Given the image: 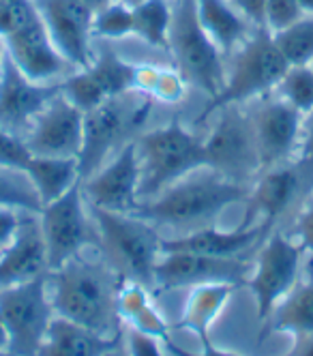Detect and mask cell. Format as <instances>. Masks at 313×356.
<instances>
[{
  "label": "cell",
  "instance_id": "obj_1",
  "mask_svg": "<svg viewBox=\"0 0 313 356\" xmlns=\"http://www.w3.org/2000/svg\"><path fill=\"white\" fill-rule=\"evenodd\" d=\"M120 277L108 262L86 260L84 253L47 273V290L56 316L86 326L99 335H120L116 290Z\"/></svg>",
  "mask_w": 313,
  "mask_h": 356
},
{
  "label": "cell",
  "instance_id": "obj_2",
  "mask_svg": "<svg viewBox=\"0 0 313 356\" xmlns=\"http://www.w3.org/2000/svg\"><path fill=\"white\" fill-rule=\"evenodd\" d=\"M249 197L247 185L227 181L211 168H200L189 176L180 178L163 193L152 200L140 202L138 215L154 225H170L180 230L195 232L202 227L215 225L217 217L232 204ZM185 232V234H187Z\"/></svg>",
  "mask_w": 313,
  "mask_h": 356
},
{
  "label": "cell",
  "instance_id": "obj_3",
  "mask_svg": "<svg viewBox=\"0 0 313 356\" xmlns=\"http://www.w3.org/2000/svg\"><path fill=\"white\" fill-rule=\"evenodd\" d=\"M90 209L99 234V249L108 266L127 282H138L148 290L154 288V273L163 251V238L154 223L125 213Z\"/></svg>",
  "mask_w": 313,
  "mask_h": 356
},
{
  "label": "cell",
  "instance_id": "obj_4",
  "mask_svg": "<svg viewBox=\"0 0 313 356\" xmlns=\"http://www.w3.org/2000/svg\"><path fill=\"white\" fill-rule=\"evenodd\" d=\"M152 112V101L136 90L103 101L84 114V138L77 155L80 181L93 176L106 165L116 152L136 140Z\"/></svg>",
  "mask_w": 313,
  "mask_h": 356
},
{
  "label": "cell",
  "instance_id": "obj_5",
  "mask_svg": "<svg viewBox=\"0 0 313 356\" xmlns=\"http://www.w3.org/2000/svg\"><path fill=\"white\" fill-rule=\"evenodd\" d=\"M140 163V202L152 200L180 178L206 168L202 140L187 127L170 122L136 138Z\"/></svg>",
  "mask_w": 313,
  "mask_h": 356
},
{
  "label": "cell",
  "instance_id": "obj_6",
  "mask_svg": "<svg viewBox=\"0 0 313 356\" xmlns=\"http://www.w3.org/2000/svg\"><path fill=\"white\" fill-rule=\"evenodd\" d=\"M230 73H225V84L221 92L208 99V106L200 114V122L211 118L217 110L225 106H241L275 92L279 80L283 78L288 63L277 49L273 35L266 29H255L247 43L232 54Z\"/></svg>",
  "mask_w": 313,
  "mask_h": 356
},
{
  "label": "cell",
  "instance_id": "obj_7",
  "mask_svg": "<svg viewBox=\"0 0 313 356\" xmlns=\"http://www.w3.org/2000/svg\"><path fill=\"white\" fill-rule=\"evenodd\" d=\"M168 49L174 56L176 71L187 84L204 90L208 99L221 92L227 69L219 47L202 29L195 0H176Z\"/></svg>",
  "mask_w": 313,
  "mask_h": 356
},
{
  "label": "cell",
  "instance_id": "obj_8",
  "mask_svg": "<svg viewBox=\"0 0 313 356\" xmlns=\"http://www.w3.org/2000/svg\"><path fill=\"white\" fill-rule=\"evenodd\" d=\"M217 122L202 140L206 168L225 176L227 181L247 185L259 174V157L251 114L243 106H225L215 112Z\"/></svg>",
  "mask_w": 313,
  "mask_h": 356
},
{
  "label": "cell",
  "instance_id": "obj_9",
  "mask_svg": "<svg viewBox=\"0 0 313 356\" xmlns=\"http://www.w3.org/2000/svg\"><path fill=\"white\" fill-rule=\"evenodd\" d=\"M39 225L47 253V273L61 268L88 247H99L97 225L93 221L88 202L84 200L82 183L45 204L39 211Z\"/></svg>",
  "mask_w": 313,
  "mask_h": 356
},
{
  "label": "cell",
  "instance_id": "obj_10",
  "mask_svg": "<svg viewBox=\"0 0 313 356\" xmlns=\"http://www.w3.org/2000/svg\"><path fill=\"white\" fill-rule=\"evenodd\" d=\"M56 312L47 290V273L11 288H0V318L13 356H37Z\"/></svg>",
  "mask_w": 313,
  "mask_h": 356
},
{
  "label": "cell",
  "instance_id": "obj_11",
  "mask_svg": "<svg viewBox=\"0 0 313 356\" xmlns=\"http://www.w3.org/2000/svg\"><path fill=\"white\" fill-rule=\"evenodd\" d=\"M305 249L296 238L275 232L266 238L255 260L247 288L253 292L257 320L266 322L277 305L292 292L298 279V268Z\"/></svg>",
  "mask_w": 313,
  "mask_h": 356
},
{
  "label": "cell",
  "instance_id": "obj_12",
  "mask_svg": "<svg viewBox=\"0 0 313 356\" xmlns=\"http://www.w3.org/2000/svg\"><path fill=\"white\" fill-rule=\"evenodd\" d=\"M43 26L73 69H86L95 56V13L82 0H33Z\"/></svg>",
  "mask_w": 313,
  "mask_h": 356
},
{
  "label": "cell",
  "instance_id": "obj_13",
  "mask_svg": "<svg viewBox=\"0 0 313 356\" xmlns=\"http://www.w3.org/2000/svg\"><path fill=\"white\" fill-rule=\"evenodd\" d=\"M88 207L131 215L140 207V163L136 140L127 142L116 155L82 181Z\"/></svg>",
  "mask_w": 313,
  "mask_h": 356
},
{
  "label": "cell",
  "instance_id": "obj_14",
  "mask_svg": "<svg viewBox=\"0 0 313 356\" xmlns=\"http://www.w3.org/2000/svg\"><path fill=\"white\" fill-rule=\"evenodd\" d=\"M84 138V112L58 92L35 116L24 134V142L33 157L77 159Z\"/></svg>",
  "mask_w": 313,
  "mask_h": 356
},
{
  "label": "cell",
  "instance_id": "obj_15",
  "mask_svg": "<svg viewBox=\"0 0 313 356\" xmlns=\"http://www.w3.org/2000/svg\"><path fill=\"white\" fill-rule=\"evenodd\" d=\"M259 172L285 165L298 152L303 114L288 106L275 92L264 95L262 104L251 112Z\"/></svg>",
  "mask_w": 313,
  "mask_h": 356
},
{
  "label": "cell",
  "instance_id": "obj_16",
  "mask_svg": "<svg viewBox=\"0 0 313 356\" xmlns=\"http://www.w3.org/2000/svg\"><path fill=\"white\" fill-rule=\"evenodd\" d=\"M37 9V7H35ZM5 49L13 65L37 84L63 82L75 69L63 58V54L51 43L39 13L19 26L15 33L5 37Z\"/></svg>",
  "mask_w": 313,
  "mask_h": 356
},
{
  "label": "cell",
  "instance_id": "obj_17",
  "mask_svg": "<svg viewBox=\"0 0 313 356\" xmlns=\"http://www.w3.org/2000/svg\"><path fill=\"white\" fill-rule=\"evenodd\" d=\"M247 262L236 258H215L200 253H163L154 273V288L178 290L204 284H234L239 286L247 277Z\"/></svg>",
  "mask_w": 313,
  "mask_h": 356
},
{
  "label": "cell",
  "instance_id": "obj_18",
  "mask_svg": "<svg viewBox=\"0 0 313 356\" xmlns=\"http://www.w3.org/2000/svg\"><path fill=\"white\" fill-rule=\"evenodd\" d=\"M61 92V82L37 84L13 65L9 54L0 65V127L24 138L35 116Z\"/></svg>",
  "mask_w": 313,
  "mask_h": 356
},
{
  "label": "cell",
  "instance_id": "obj_19",
  "mask_svg": "<svg viewBox=\"0 0 313 356\" xmlns=\"http://www.w3.org/2000/svg\"><path fill=\"white\" fill-rule=\"evenodd\" d=\"M47 273L39 213H22L13 241L0 251V288H11Z\"/></svg>",
  "mask_w": 313,
  "mask_h": 356
},
{
  "label": "cell",
  "instance_id": "obj_20",
  "mask_svg": "<svg viewBox=\"0 0 313 356\" xmlns=\"http://www.w3.org/2000/svg\"><path fill=\"white\" fill-rule=\"evenodd\" d=\"M271 225L273 223L264 219L259 223L245 221L241 227H236V230H232V232L219 230L215 225H208L195 232L180 234L176 238H163L161 251L163 253H174V251L200 253V256H215V258H236L262 238Z\"/></svg>",
  "mask_w": 313,
  "mask_h": 356
},
{
  "label": "cell",
  "instance_id": "obj_21",
  "mask_svg": "<svg viewBox=\"0 0 313 356\" xmlns=\"http://www.w3.org/2000/svg\"><path fill=\"white\" fill-rule=\"evenodd\" d=\"M122 341V335L106 337L95 330L54 316L37 356H106Z\"/></svg>",
  "mask_w": 313,
  "mask_h": 356
},
{
  "label": "cell",
  "instance_id": "obj_22",
  "mask_svg": "<svg viewBox=\"0 0 313 356\" xmlns=\"http://www.w3.org/2000/svg\"><path fill=\"white\" fill-rule=\"evenodd\" d=\"M198 19L219 52L232 56L255 33L253 24L227 0H195Z\"/></svg>",
  "mask_w": 313,
  "mask_h": 356
},
{
  "label": "cell",
  "instance_id": "obj_23",
  "mask_svg": "<svg viewBox=\"0 0 313 356\" xmlns=\"http://www.w3.org/2000/svg\"><path fill=\"white\" fill-rule=\"evenodd\" d=\"M300 191V172L292 163L262 170L255 176L251 189L253 211L262 215L264 221L275 223L288 211Z\"/></svg>",
  "mask_w": 313,
  "mask_h": 356
},
{
  "label": "cell",
  "instance_id": "obj_24",
  "mask_svg": "<svg viewBox=\"0 0 313 356\" xmlns=\"http://www.w3.org/2000/svg\"><path fill=\"white\" fill-rule=\"evenodd\" d=\"M116 312L120 322H127L134 330L156 339H170V324L156 312L150 298V290L138 282L120 279L116 290Z\"/></svg>",
  "mask_w": 313,
  "mask_h": 356
},
{
  "label": "cell",
  "instance_id": "obj_25",
  "mask_svg": "<svg viewBox=\"0 0 313 356\" xmlns=\"http://www.w3.org/2000/svg\"><path fill=\"white\" fill-rule=\"evenodd\" d=\"M239 286L234 284H204L195 286L185 302L182 318L178 322L180 328L191 330V333L202 341H211V328L221 316L227 300L232 298L234 290Z\"/></svg>",
  "mask_w": 313,
  "mask_h": 356
},
{
  "label": "cell",
  "instance_id": "obj_26",
  "mask_svg": "<svg viewBox=\"0 0 313 356\" xmlns=\"http://www.w3.org/2000/svg\"><path fill=\"white\" fill-rule=\"evenodd\" d=\"M24 174L29 176L33 189L37 191L41 209L65 195L77 183H82L77 159L67 157H31Z\"/></svg>",
  "mask_w": 313,
  "mask_h": 356
},
{
  "label": "cell",
  "instance_id": "obj_27",
  "mask_svg": "<svg viewBox=\"0 0 313 356\" xmlns=\"http://www.w3.org/2000/svg\"><path fill=\"white\" fill-rule=\"evenodd\" d=\"M271 333H290L300 337L313 333V279L294 286L266 320Z\"/></svg>",
  "mask_w": 313,
  "mask_h": 356
},
{
  "label": "cell",
  "instance_id": "obj_28",
  "mask_svg": "<svg viewBox=\"0 0 313 356\" xmlns=\"http://www.w3.org/2000/svg\"><path fill=\"white\" fill-rule=\"evenodd\" d=\"M86 71L106 99H112V97H118V95L134 90L136 65L122 60L108 45L97 49L95 56H93V63L86 67Z\"/></svg>",
  "mask_w": 313,
  "mask_h": 356
},
{
  "label": "cell",
  "instance_id": "obj_29",
  "mask_svg": "<svg viewBox=\"0 0 313 356\" xmlns=\"http://www.w3.org/2000/svg\"><path fill=\"white\" fill-rule=\"evenodd\" d=\"M134 90L161 104H178L187 92V82L176 69H163L152 65H136Z\"/></svg>",
  "mask_w": 313,
  "mask_h": 356
},
{
  "label": "cell",
  "instance_id": "obj_30",
  "mask_svg": "<svg viewBox=\"0 0 313 356\" xmlns=\"http://www.w3.org/2000/svg\"><path fill=\"white\" fill-rule=\"evenodd\" d=\"M172 13L168 0H144L134 7V35L152 47L168 49Z\"/></svg>",
  "mask_w": 313,
  "mask_h": 356
},
{
  "label": "cell",
  "instance_id": "obj_31",
  "mask_svg": "<svg viewBox=\"0 0 313 356\" xmlns=\"http://www.w3.org/2000/svg\"><path fill=\"white\" fill-rule=\"evenodd\" d=\"M271 35L288 67L313 63V15L305 13L288 29Z\"/></svg>",
  "mask_w": 313,
  "mask_h": 356
},
{
  "label": "cell",
  "instance_id": "obj_32",
  "mask_svg": "<svg viewBox=\"0 0 313 356\" xmlns=\"http://www.w3.org/2000/svg\"><path fill=\"white\" fill-rule=\"evenodd\" d=\"M0 209H15L24 213L41 211L39 195L22 170L0 165Z\"/></svg>",
  "mask_w": 313,
  "mask_h": 356
},
{
  "label": "cell",
  "instance_id": "obj_33",
  "mask_svg": "<svg viewBox=\"0 0 313 356\" xmlns=\"http://www.w3.org/2000/svg\"><path fill=\"white\" fill-rule=\"evenodd\" d=\"M275 95L281 97L285 104L292 106L303 116L313 110V69L311 65H294L288 67L279 80Z\"/></svg>",
  "mask_w": 313,
  "mask_h": 356
},
{
  "label": "cell",
  "instance_id": "obj_34",
  "mask_svg": "<svg viewBox=\"0 0 313 356\" xmlns=\"http://www.w3.org/2000/svg\"><path fill=\"white\" fill-rule=\"evenodd\" d=\"M93 33L95 39H103V41L125 39L129 35H134V9L114 0L112 5L95 13Z\"/></svg>",
  "mask_w": 313,
  "mask_h": 356
},
{
  "label": "cell",
  "instance_id": "obj_35",
  "mask_svg": "<svg viewBox=\"0 0 313 356\" xmlns=\"http://www.w3.org/2000/svg\"><path fill=\"white\" fill-rule=\"evenodd\" d=\"M303 9L296 0H264V29L279 33L303 17Z\"/></svg>",
  "mask_w": 313,
  "mask_h": 356
},
{
  "label": "cell",
  "instance_id": "obj_36",
  "mask_svg": "<svg viewBox=\"0 0 313 356\" xmlns=\"http://www.w3.org/2000/svg\"><path fill=\"white\" fill-rule=\"evenodd\" d=\"M31 157L33 155H31L29 146H26L24 138L0 127V165L24 172V168L31 161Z\"/></svg>",
  "mask_w": 313,
  "mask_h": 356
},
{
  "label": "cell",
  "instance_id": "obj_37",
  "mask_svg": "<svg viewBox=\"0 0 313 356\" xmlns=\"http://www.w3.org/2000/svg\"><path fill=\"white\" fill-rule=\"evenodd\" d=\"M125 352L127 356H163L161 352V339L144 335L140 330L129 328V333L125 337Z\"/></svg>",
  "mask_w": 313,
  "mask_h": 356
},
{
  "label": "cell",
  "instance_id": "obj_38",
  "mask_svg": "<svg viewBox=\"0 0 313 356\" xmlns=\"http://www.w3.org/2000/svg\"><path fill=\"white\" fill-rule=\"evenodd\" d=\"M296 241L300 243V247L305 251L313 253V200L303 209V213L296 219Z\"/></svg>",
  "mask_w": 313,
  "mask_h": 356
},
{
  "label": "cell",
  "instance_id": "obj_39",
  "mask_svg": "<svg viewBox=\"0 0 313 356\" xmlns=\"http://www.w3.org/2000/svg\"><path fill=\"white\" fill-rule=\"evenodd\" d=\"M298 163L313 168V110L303 116V131L298 144Z\"/></svg>",
  "mask_w": 313,
  "mask_h": 356
},
{
  "label": "cell",
  "instance_id": "obj_40",
  "mask_svg": "<svg viewBox=\"0 0 313 356\" xmlns=\"http://www.w3.org/2000/svg\"><path fill=\"white\" fill-rule=\"evenodd\" d=\"M24 211H15V209H0V251H3L15 236L17 225L22 219Z\"/></svg>",
  "mask_w": 313,
  "mask_h": 356
},
{
  "label": "cell",
  "instance_id": "obj_41",
  "mask_svg": "<svg viewBox=\"0 0 313 356\" xmlns=\"http://www.w3.org/2000/svg\"><path fill=\"white\" fill-rule=\"evenodd\" d=\"M236 7L255 29H264V0H227Z\"/></svg>",
  "mask_w": 313,
  "mask_h": 356
},
{
  "label": "cell",
  "instance_id": "obj_42",
  "mask_svg": "<svg viewBox=\"0 0 313 356\" xmlns=\"http://www.w3.org/2000/svg\"><path fill=\"white\" fill-rule=\"evenodd\" d=\"M163 343H166V348H168V352H170L172 356H239V354L227 352V350H219V348L213 346L211 341L202 343V352H189V350H185V348L176 346L172 339H166Z\"/></svg>",
  "mask_w": 313,
  "mask_h": 356
},
{
  "label": "cell",
  "instance_id": "obj_43",
  "mask_svg": "<svg viewBox=\"0 0 313 356\" xmlns=\"http://www.w3.org/2000/svg\"><path fill=\"white\" fill-rule=\"evenodd\" d=\"M290 356H313V333L294 337V348Z\"/></svg>",
  "mask_w": 313,
  "mask_h": 356
},
{
  "label": "cell",
  "instance_id": "obj_44",
  "mask_svg": "<svg viewBox=\"0 0 313 356\" xmlns=\"http://www.w3.org/2000/svg\"><path fill=\"white\" fill-rule=\"evenodd\" d=\"M82 3H84L93 13H97V11H101V9H106L108 5H112L114 0H82Z\"/></svg>",
  "mask_w": 313,
  "mask_h": 356
},
{
  "label": "cell",
  "instance_id": "obj_45",
  "mask_svg": "<svg viewBox=\"0 0 313 356\" xmlns=\"http://www.w3.org/2000/svg\"><path fill=\"white\" fill-rule=\"evenodd\" d=\"M0 350H9V335H7L3 318H0Z\"/></svg>",
  "mask_w": 313,
  "mask_h": 356
},
{
  "label": "cell",
  "instance_id": "obj_46",
  "mask_svg": "<svg viewBox=\"0 0 313 356\" xmlns=\"http://www.w3.org/2000/svg\"><path fill=\"white\" fill-rule=\"evenodd\" d=\"M296 3L300 5L303 13H309V15H313V0H296Z\"/></svg>",
  "mask_w": 313,
  "mask_h": 356
},
{
  "label": "cell",
  "instance_id": "obj_47",
  "mask_svg": "<svg viewBox=\"0 0 313 356\" xmlns=\"http://www.w3.org/2000/svg\"><path fill=\"white\" fill-rule=\"evenodd\" d=\"M106 356H127V352H125V346H122V341L112 350V352H108Z\"/></svg>",
  "mask_w": 313,
  "mask_h": 356
},
{
  "label": "cell",
  "instance_id": "obj_48",
  "mask_svg": "<svg viewBox=\"0 0 313 356\" xmlns=\"http://www.w3.org/2000/svg\"><path fill=\"white\" fill-rule=\"evenodd\" d=\"M116 3H122V5H127V7H138L140 3H144V0H116Z\"/></svg>",
  "mask_w": 313,
  "mask_h": 356
},
{
  "label": "cell",
  "instance_id": "obj_49",
  "mask_svg": "<svg viewBox=\"0 0 313 356\" xmlns=\"http://www.w3.org/2000/svg\"><path fill=\"white\" fill-rule=\"evenodd\" d=\"M5 54H7V49H5V39L0 37V65H3V60H5Z\"/></svg>",
  "mask_w": 313,
  "mask_h": 356
},
{
  "label": "cell",
  "instance_id": "obj_50",
  "mask_svg": "<svg viewBox=\"0 0 313 356\" xmlns=\"http://www.w3.org/2000/svg\"><path fill=\"white\" fill-rule=\"evenodd\" d=\"M0 356H13V354L9 350H0Z\"/></svg>",
  "mask_w": 313,
  "mask_h": 356
},
{
  "label": "cell",
  "instance_id": "obj_51",
  "mask_svg": "<svg viewBox=\"0 0 313 356\" xmlns=\"http://www.w3.org/2000/svg\"><path fill=\"white\" fill-rule=\"evenodd\" d=\"M311 69H313V63H311Z\"/></svg>",
  "mask_w": 313,
  "mask_h": 356
},
{
  "label": "cell",
  "instance_id": "obj_52",
  "mask_svg": "<svg viewBox=\"0 0 313 356\" xmlns=\"http://www.w3.org/2000/svg\"><path fill=\"white\" fill-rule=\"evenodd\" d=\"M288 356H290V354H288Z\"/></svg>",
  "mask_w": 313,
  "mask_h": 356
}]
</instances>
